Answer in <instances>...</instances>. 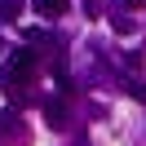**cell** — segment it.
<instances>
[{"label":"cell","mask_w":146,"mask_h":146,"mask_svg":"<svg viewBox=\"0 0 146 146\" xmlns=\"http://www.w3.org/2000/svg\"><path fill=\"white\" fill-rule=\"evenodd\" d=\"M36 66H40V53L31 44H22V49H13L9 53V62L0 66V89L9 93V89H22V84L36 75Z\"/></svg>","instance_id":"6da1fadb"},{"label":"cell","mask_w":146,"mask_h":146,"mask_svg":"<svg viewBox=\"0 0 146 146\" xmlns=\"http://www.w3.org/2000/svg\"><path fill=\"white\" fill-rule=\"evenodd\" d=\"M18 13H22L18 0H0V22H18Z\"/></svg>","instance_id":"8992f818"},{"label":"cell","mask_w":146,"mask_h":146,"mask_svg":"<svg viewBox=\"0 0 146 146\" xmlns=\"http://www.w3.org/2000/svg\"><path fill=\"white\" fill-rule=\"evenodd\" d=\"M124 93H128V98H137V102H146V80H128Z\"/></svg>","instance_id":"52a82bcc"},{"label":"cell","mask_w":146,"mask_h":146,"mask_svg":"<svg viewBox=\"0 0 146 146\" xmlns=\"http://www.w3.org/2000/svg\"><path fill=\"white\" fill-rule=\"evenodd\" d=\"M0 49H5V40H0Z\"/></svg>","instance_id":"30bf717a"},{"label":"cell","mask_w":146,"mask_h":146,"mask_svg":"<svg viewBox=\"0 0 146 146\" xmlns=\"http://www.w3.org/2000/svg\"><path fill=\"white\" fill-rule=\"evenodd\" d=\"M40 106H44V124H49V128H62V124H66V102H62V93L44 98Z\"/></svg>","instance_id":"7a4b0ae2"},{"label":"cell","mask_w":146,"mask_h":146,"mask_svg":"<svg viewBox=\"0 0 146 146\" xmlns=\"http://www.w3.org/2000/svg\"><path fill=\"white\" fill-rule=\"evenodd\" d=\"M111 27H115V36H128V31H133V22H128V18H115Z\"/></svg>","instance_id":"ba28073f"},{"label":"cell","mask_w":146,"mask_h":146,"mask_svg":"<svg viewBox=\"0 0 146 146\" xmlns=\"http://www.w3.org/2000/svg\"><path fill=\"white\" fill-rule=\"evenodd\" d=\"M27 44L40 49V53H58V36L44 31V27H31V31H27Z\"/></svg>","instance_id":"3957f363"},{"label":"cell","mask_w":146,"mask_h":146,"mask_svg":"<svg viewBox=\"0 0 146 146\" xmlns=\"http://www.w3.org/2000/svg\"><path fill=\"white\" fill-rule=\"evenodd\" d=\"M66 9H71V0H36V13H44V18H62Z\"/></svg>","instance_id":"277c9868"},{"label":"cell","mask_w":146,"mask_h":146,"mask_svg":"<svg viewBox=\"0 0 146 146\" xmlns=\"http://www.w3.org/2000/svg\"><path fill=\"white\" fill-rule=\"evenodd\" d=\"M119 5H124V9H142L146 0H119Z\"/></svg>","instance_id":"9c48e42d"},{"label":"cell","mask_w":146,"mask_h":146,"mask_svg":"<svg viewBox=\"0 0 146 146\" xmlns=\"http://www.w3.org/2000/svg\"><path fill=\"white\" fill-rule=\"evenodd\" d=\"M80 146H89V142H80Z\"/></svg>","instance_id":"8fae6325"},{"label":"cell","mask_w":146,"mask_h":146,"mask_svg":"<svg viewBox=\"0 0 146 146\" xmlns=\"http://www.w3.org/2000/svg\"><path fill=\"white\" fill-rule=\"evenodd\" d=\"M13 124H18V111H0V142H9V137H13Z\"/></svg>","instance_id":"5b68a950"}]
</instances>
